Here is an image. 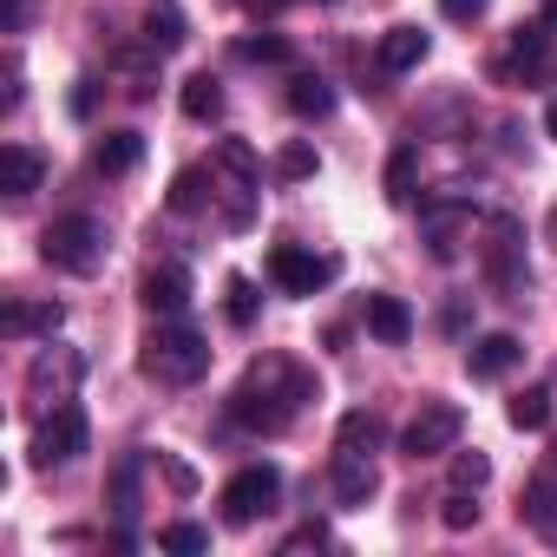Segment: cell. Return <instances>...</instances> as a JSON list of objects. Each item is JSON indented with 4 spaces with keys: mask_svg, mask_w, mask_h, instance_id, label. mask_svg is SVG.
I'll list each match as a JSON object with an SVG mask.
<instances>
[{
    "mask_svg": "<svg viewBox=\"0 0 557 557\" xmlns=\"http://www.w3.org/2000/svg\"><path fill=\"white\" fill-rule=\"evenodd\" d=\"M544 236H550V243H557V210H550V216H544Z\"/></svg>",
    "mask_w": 557,
    "mask_h": 557,
    "instance_id": "45",
    "label": "cell"
},
{
    "mask_svg": "<svg viewBox=\"0 0 557 557\" xmlns=\"http://www.w3.org/2000/svg\"><path fill=\"white\" fill-rule=\"evenodd\" d=\"M315 171H322V151H315L309 138H296V145L275 151V177H283V184H302V177H315Z\"/></svg>",
    "mask_w": 557,
    "mask_h": 557,
    "instance_id": "30",
    "label": "cell"
},
{
    "mask_svg": "<svg viewBox=\"0 0 557 557\" xmlns=\"http://www.w3.org/2000/svg\"><path fill=\"white\" fill-rule=\"evenodd\" d=\"M158 66H164V53H158L151 40L112 53V79L125 86V99H151V92H158Z\"/></svg>",
    "mask_w": 557,
    "mask_h": 557,
    "instance_id": "15",
    "label": "cell"
},
{
    "mask_svg": "<svg viewBox=\"0 0 557 557\" xmlns=\"http://www.w3.org/2000/svg\"><path fill=\"white\" fill-rule=\"evenodd\" d=\"M236 60H249V66H289L296 47L283 34H249V40H236Z\"/></svg>",
    "mask_w": 557,
    "mask_h": 557,
    "instance_id": "29",
    "label": "cell"
},
{
    "mask_svg": "<svg viewBox=\"0 0 557 557\" xmlns=\"http://www.w3.org/2000/svg\"><path fill=\"white\" fill-rule=\"evenodd\" d=\"M492 73L511 79V86H537V79L550 73V27H544V21L511 27V47H505V60H498Z\"/></svg>",
    "mask_w": 557,
    "mask_h": 557,
    "instance_id": "11",
    "label": "cell"
},
{
    "mask_svg": "<svg viewBox=\"0 0 557 557\" xmlns=\"http://www.w3.org/2000/svg\"><path fill=\"white\" fill-rule=\"evenodd\" d=\"M158 472H164V479H171V492H184V498H190V492H197V472H190V466H184V459H171V453H158Z\"/></svg>",
    "mask_w": 557,
    "mask_h": 557,
    "instance_id": "37",
    "label": "cell"
},
{
    "mask_svg": "<svg viewBox=\"0 0 557 557\" xmlns=\"http://www.w3.org/2000/svg\"><path fill=\"white\" fill-rule=\"evenodd\" d=\"M426 53H433V34H426V27H387V34H381L374 66H381L387 79H400V73H413Z\"/></svg>",
    "mask_w": 557,
    "mask_h": 557,
    "instance_id": "14",
    "label": "cell"
},
{
    "mask_svg": "<svg viewBox=\"0 0 557 557\" xmlns=\"http://www.w3.org/2000/svg\"><path fill=\"white\" fill-rule=\"evenodd\" d=\"M322 544H329V524H302V531L283 537V557H302V550H322Z\"/></svg>",
    "mask_w": 557,
    "mask_h": 557,
    "instance_id": "36",
    "label": "cell"
},
{
    "mask_svg": "<svg viewBox=\"0 0 557 557\" xmlns=\"http://www.w3.org/2000/svg\"><path fill=\"white\" fill-rule=\"evenodd\" d=\"M275 498H283V472L275 466H243L230 485H223V524L230 531H243V524H256L262 511H275Z\"/></svg>",
    "mask_w": 557,
    "mask_h": 557,
    "instance_id": "8",
    "label": "cell"
},
{
    "mask_svg": "<svg viewBox=\"0 0 557 557\" xmlns=\"http://www.w3.org/2000/svg\"><path fill=\"white\" fill-rule=\"evenodd\" d=\"M329 485H335V505H342V511H361V505L381 492V472H374V459H361V453H335Z\"/></svg>",
    "mask_w": 557,
    "mask_h": 557,
    "instance_id": "13",
    "label": "cell"
},
{
    "mask_svg": "<svg viewBox=\"0 0 557 557\" xmlns=\"http://www.w3.org/2000/svg\"><path fill=\"white\" fill-rule=\"evenodd\" d=\"M440 524H446V531H472V524H479V498L453 485V492L440 498Z\"/></svg>",
    "mask_w": 557,
    "mask_h": 557,
    "instance_id": "33",
    "label": "cell"
},
{
    "mask_svg": "<svg viewBox=\"0 0 557 557\" xmlns=\"http://www.w3.org/2000/svg\"><path fill=\"white\" fill-rule=\"evenodd\" d=\"M485 479H492V459L485 453H453V485L459 492H479Z\"/></svg>",
    "mask_w": 557,
    "mask_h": 557,
    "instance_id": "35",
    "label": "cell"
},
{
    "mask_svg": "<svg viewBox=\"0 0 557 557\" xmlns=\"http://www.w3.org/2000/svg\"><path fill=\"white\" fill-rule=\"evenodd\" d=\"M256 302H262V296H256L249 275H230V302H223V309H230V322H236V329H249V322H256Z\"/></svg>",
    "mask_w": 557,
    "mask_h": 557,
    "instance_id": "34",
    "label": "cell"
},
{
    "mask_svg": "<svg viewBox=\"0 0 557 557\" xmlns=\"http://www.w3.org/2000/svg\"><path fill=\"white\" fill-rule=\"evenodd\" d=\"M0 106H8V112L21 106V60H14V53H8V99H0Z\"/></svg>",
    "mask_w": 557,
    "mask_h": 557,
    "instance_id": "41",
    "label": "cell"
},
{
    "mask_svg": "<svg viewBox=\"0 0 557 557\" xmlns=\"http://www.w3.org/2000/svg\"><path fill=\"white\" fill-rule=\"evenodd\" d=\"M66 329V309L60 302H8V315H0V335L8 342H27V335H60Z\"/></svg>",
    "mask_w": 557,
    "mask_h": 557,
    "instance_id": "17",
    "label": "cell"
},
{
    "mask_svg": "<svg viewBox=\"0 0 557 557\" xmlns=\"http://www.w3.org/2000/svg\"><path fill=\"white\" fill-rule=\"evenodd\" d=\"M158 550H171V557H197V550H210V531L190 524V518H177V524L158 531Z\"/></svg>",
    "mask_w": 557,
    "mask_h": 557,
    "instance_id": "31",
    "label": "cell"
},
{
    "mask_svg": "<svg viewBox=\"0 0 557 557\" xmlns=\"http://www.w3.org/2000/svg\"><path fill=\"white\" fill-rule=\"evenodd\" d=\"M86 381V355H73V348H40L34 355V368H27V394L40 400V407H60V400H73V387Z\"/></svg>",
    "mask_w": 557,
    "mask_h": 557,
    "instance_id": "10",
    "label": "cell"
},
{
    "mask_svg": "<svg viewBox=\"0 0 557 557\" xmlns=\"http://www.w3.org/2000/svg\"><path fill=\"white\" fill-rule=\"evenodd\" d=\"M138 158H145L138 132H99L92 138V171L99 177H125V171H138Z\"/></svg>",
    "mask_w": 557,
    "mask_h": 557,
    "instance_id": "21",
    "label": "cell"
},
{
    "mask_svg": "<svg viewBox=\"0 0 557 557\" xmlns=\"http://www.w3.org/2000/svg\"><path fill=\"white\" fill-rule=\"evenodd\" d=\"M40 256H47L53 269H66V275H92V269L106 262V223L86 216V210L53 216V223L40 230Z\"/></svg>",
    "mask_w": 557,
    "mask_h": 557,
    "instance_id": "4",
    "label": "cell"
},
{
    "mask_svg": "<svg viewBox=\"0 0 557 557\" xmlns=\"http://www.w3.org/2000/svg\"><path fill=\"white\" fill-rule=\"evenodd\" d=\"M145 40H151L158 53H177V47L190 40V27H184V14L171 8V0H158V8L145 14Z\"/></svg>",
    "mask_w": 557,
    "mask_h": 557,
    "instance_id": "26",
    "label": "cell"
},
{
    "mask_svg": "<svg viewBox=\"0 0 557 557\" xmlns=\"http://www.w3.org/2000/svg\"><path fill=\"white\" fill-rule=\"evenodd\" d=\"M92 446V420H86V407L79 400H60V407H47V420L34 426V466L40 472H53V466H73L79 453Z\"/></svg>",
    "mask_w": 557,
    "mask_h": 557,
    "instance_id": "5",
    "label": "cell"
},
{
    "mask_svg": "<svg viewBox=\"0 0 557 557\" xmlns=\"http://www.w3.org/2000/svg\"><path fill=\"white\" fill-rule=\"evenodd\" d=\"M368 335L381 348H407L413 342V309L400 296H368Z\"/></svg>",
    "mask_w": 557,
    "mask_h": 557,
    "instance_id": "19",
    "label": "cell"
},
{
    "mask_svg": "<svg viewBox=\"0 0 557 557\" xmlns=\"http://www.w3.org/2000/svg\"><path fill=\"white\" fill-rule=\"evenodd\" d=\"M485 8H492V0H440V14H446V21H479Z\"/></svg>",
    "mask_w": 557,
    "mask_h": 557,
    "instance_id": "38",
    "label": "cell"
},
{
    "mask_svg": "<svg viewBox=\"0 0 557 557\" xmlns=\"http://www.w3.org/2000/svg\"><path fill=\"white\" fill-rule=\"evenodd\" d=\"M47 184V158L34 145H0V190L8 197H34Z\"/></svg>",
    "mask_w": 557,
    "mask_h": 557,
    "instance_id": "18",
    "label": "cell"
},
{
    "mask_svg": "<svg viewBox=\"0 0 557 557\" xmlns=\"http://www.w3.org/2000/svg\"><path fill=\"white\" fill-rule=\"evenodd\" d=\"M544 27H550V34H557V0H544Z\"/></svg>",
    "mask_w": 557,
    "mask_h": 557,
    "instance_id": "44",
    "label": "cell"
},
{
    "mask_svg": "<svg viewBox=\"0 0 557 557\" xmlns=\"http://www.w3.org/2000/svg\"><path fill=\"white\" fill-rule=\"evenodd\" d=\"M479 269H485V289L505 302L531 296V262H524V223L511 210H492L479 223Z\"/></svg>",
    "mask_w": 557,
    "mask_h": 557,
    "instance_id": "3",
    "label": "cell"
},
{
    "mask_svg": "<svg viewBox=\"0 0 557 557\" xmlns=\"http://www.w3.org/2000/svg\"><path fill=\"white\" fill-rule=\"evenodd\" d=\"M420 236H426V249H433L440 262H453L459 243L472 236V197H459V190L426 197V203H420Z\"/></svg>",
    "mask_w": 557,
    "mask_h": 557,
    "instance_id": "9",
    "label": "cell"
},
{
    "mask_svg": "<svg viewBox=\"0 0 557 557\" xmlns=\"http://www.w3.org/2000/svg\"><path fill=\"white\" fill-rule=\"evenodd\" d=\"M544 132H550V138H557V99H550V106H544Z\"/></svg>",
    "mask_w": 557,
    "mask_h": 557,
    "instance_id": "43",
    "label": "cell"
},
{
    "mask_svg": "<svg viewBox=\"0 0 557 557\" xmlns=\"http://www.w3.org/2000/svg\"><path fill=\"white\" fill-rule=\"evenodd\" d=\"M138 472H145V459L132 453V459H119V472H112V485H106V498H112L119 518H138Z\"/></svg>",
    "mask_w": 557,
    "mask_h": 557,
    "instance_id": "28",
    "label": "cell"
},
{
    "mask_svg": "<svg viewBox=\"0 0 557 557\" xmlns=\"http://www.w3.org/2000/svg\"><path fill=\"white\" fill-rule=\"evenodd\" d=\"M138 368H145V381H158V387H197V381L210 374V342H203L190 322L164 315V322L145 335Z\"/></svg>",
    "mask_w": 557,
    "mask_h": 557,
    "instance_id": "2",
    "label": "cell"
},
{
    "mask_svg": "<svg viewBox=\"0 0 557 557\" xmlns=\"http://www.w3.org/2000/svg\"><path fill=\"white\" fill-rule=\"evenodd\" d=\"M518 361H524V348H518V335H505V329H498V335H479V342L466 348V374H472V381H505Z\"/></svg>",
    "mask_w": 557,
    "mask_h": 557,
    "instance_id": "16",
    "label": "cell"
},
{
    "mask_svg": "<svg viewBox=\"0 0 557 557\" xmlns=\"http://www.w3.org/2000/svg\"><path fill=\"white\" fill-rule=\"evenodd\" d=\"M203 184H210L203 171H177V177H171V197H164V203H171L177 216H190V210H203V197H216V190H203Z\"/></svg>",
    "mask_w": 557,
    "mask_h": 557,
    "instance_id": "32",
    "label": "cell"
},
{
    "mask_svg": "<svg viewBox=\"0 0 557 557\" xmlns=\"http://www.w3.org/2000/svg\"><path fill=\"white\" fill-rule=\"evenodd\" d=\"M381 440H387V426H381V413H368V407L342 413V426H335V453H361V459H374Z\"/></svg>",
    "mask_w": 557,
    "mask_h": 557,
    "instance_id": "22",
    "label": "cell"
},
{
    "mask_svg": "<svg viewBox=\"0 0 557 557\" xmlns=\"http://www.w3.org/2000/svg\"><path fill=\"white\" fill-rule=\"evenodd\" d=\"M92 106H99V79H79L73 86V119H92Z\"/></svg>",
    "mask_w": 557,
    "mask_h": 557,
    "instance_id": "39",
    "label": "cell"
},
{
    "mask_svg": "<svg viewBox=\"0 0 557 557\" xmlns=\"http://www.w3.org/2000/svg\"><path fill=\"white\" fill-rule=\"evenodd\" d=\"M27 14H34V0H8V21H0V34H27Z\"/></svg>",
    "mask_w": 557,
    "mask_h": 557,
    "instance_id": "40",
    "label": "cell"
},
{
    "mask_svg": "<svg viewBox=\"0 0 557 557\" xmlns=\"http://www.w3.org/2000/svg\"><path fill=\"white\" fill-rule=\"evenodd\" d=\"M289 112H296V119H329V112H335V86H329L322 73H296V79H289Z\"/></svg>",
    "mask_w": 557,
    "mask_h": 557,
    "instance_id": "24",
    "label": "cell"
},
{
    "mask_svg": "<svg viewBox=\"0 0 557 557\" xmlns=\"http://www.w3.org/2000/svg\"><path fill=\"white\" fill-rule=\"evenodd\" d=\"M518 518L544 537V544H557V472H537L531 485H524V498H518Z\"/></svg>",
    "mask_w": 557,
    "mask_h": 557,
    "instance_id": "20",
    "label": "cell"
},
{
    "mask_svg": "<svg viewBox=\"0 0 557 557\" xmlns=\"http://www.w3.org/2000/svg\"><path fill=\"white\" fill-rule=\"evenodd\" d=\"M177 106H184V119H197V125L223 119V79H216V73H190L184 92H177Z\"/></svg>",
    "mask_w": 557,
    "mask_h": 557,
    "instance_id": "23",
    "label": "cell"
},
{
    "mask_svg": "<svg viewBox=\"0 0 557 557\" xmlns=\"http://www.w3.org/2000/svg\"><path fill=\"white\" fill-rule=\"evenodd\" d=\"M342 275V256H315V249H296V243H275L269 249V283L283 296H315Z\"/></svg>",
    "mask_w": 557,
    "mask_h": 557,
    "instance_id": "7",
    "label": "cell"
},
{
    "mask_svg": "<svg viewBox=\"0 0 557 557\" xmlns=\"http://www.w3.org/2000/svg\"><path fill=\"white\" fill-rule=\"evenodd\" d=\"M505 420H511L518 433H544V426H550V387H524V394H511Z\"/></svg>",
    "mask_w": 557,
    "mask_h": 557,
    "instance_id": "27",
    "label": "cell"
},
{
    "mask_svg": "<svg viewBox=\"0 0 557 557\" xmlns=\"http://www.w3.org/2000/svg\"><path fill=\"white\" fill-rule=\"evenodd\" d=\"M413 184H420V145H394L387 158V203H413Z\"/></svg>",
    "mask_w": 557,
    "mask_h": 557,
    "instance_id": "25",
    "label": "cell"
},
{
    "mask_svg": "<svg viewBox=\"0 0 557 557\" xmlns=\"http://www.w3.org/2000/svg\"><path fill=\"white\" fill-rule=\"evenodd\" d=\"M440 329H446V335H459V329H466V302H446V315H440Z\"/></svg>",
    "mask_w": 557,
    "mask_h": 557,
    "instance_id": "42",
    "label": "cell"
},
{
    "mask_svg": "<svg viewBox=\"0 0 557 557\" xmlns=\"http://www.w3.org/2000/svg\"><path fill=\"white\" fill-rule=\"evenodd\" d=\"M459 433H466V407H453V400H420V413H413L407 433H400V453H407V459H440V453L459 446Z\"/></svg>",
    "mask_w": 557,
    "mask_h": 557,
    "instance_id": "6",
    "label": "cell"
},
{
    "mask_svg": "<svg viewBox=\"0 0 557 557\" xmlns=\"http://www.w3.org/2000/svg\"><path fill=\"white\" fill-rule=\"evenodd\" d=\"M138 302H145L151 315H184V309H190V269H184V262H158V269H145Z\"/></svg>",
    "mask_w": 557,
    "mask_h": 557,
    "instance_id": "12",
    "label": "cell"
},
{
    "mask_svg": "<svg viewBox=\"0 0 557 557\" xmlns=\"http://www.w3.org/2000/svg\"><path fill=\"white\" fill-rule=\"evenodd\" d=\"M309 400H315V374H309V368H296L289 355H262V361H249V374L236 381L230 420L275 440V433H289V420H296Z\"/></svg>",
    "mask_w": 557,
    "mask_h": 557,
    "instance_id": "1",
    "label": "cell"
}]
</instances>
